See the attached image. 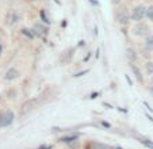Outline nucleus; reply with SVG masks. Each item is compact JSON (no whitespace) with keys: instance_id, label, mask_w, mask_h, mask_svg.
<instances>
[{"instance_id":"obj_1","label":"nucleus","mask_w":153,"mask_h":149,"mask_svg":"<svg viewBox=\"0 0 153 149\" xmlns=\"http://www.w3.org/2000/svg\"><path fill=\"white\" fill-rule=\"evenodd\" d=\"M146 15V7L142 6V4H140V6H137L136 8L133 10V12H131V19L136 20V22H140V20L144 19V16Z\"/></svg>"},{"instance_id":"obj_2","label":"nucleus","mask_w":153,"mask_h":149,"mask_svg":"<svg viewBox=\"0 0 153 149\" xmlns=\"http://www.w3.org/2000/svg\"><path fill=\"white\" fill-rule=\"evenodd\" d=\"M14 122V112L12 111H4L0 114V127H6L10 126Z\"/></svg>"},{"instance_id":"obj_3","label":"nucleus","mask_w":153,"mask_h":149,"mask_svg":"<svg viewBox=\"0 0 153 149\" xmlns=\"http://www.w3.org/2000/svg\"><path fill=\"white\" fill-rule=\"evenodd\" d=\"M35 104H37V101H35V99H30V101L25 102L23 106H22V110H20V114L22 115L29 114L30 111H33V110L35 109Z\"/></svg>"},{"instance_id":"obj_4","label":"nucleus","mask_w":153,"mask_h":149,"mask_svg":"<svg viewBox=\"0 0 153 149\" xmlns=\"http://www.w3.org/2000/svg\"><path fill=\"white\" fill-rule=\"evenodd\" d=\"M129 19H130V15H129V12H127L126 8H122L117 12V20H118V23L126 25V23L129 22Z\"/></svg>"},{"instance_id":"obj_5","label":"nucleus","mask_w":153,"mask_h":149,"mask_svg":"<svg viewBox=\"0 0 153 149\" xmlns=\"http://www.w3.org/2000/svg\"><path fill=\"white\" fill-rule=\"evenodd\" d=\"M133 31H134V34L138 35V37H144V35L149 34V27H148L145 23H138L133 29Z\"/></svg>"},{"instance_id":"obj_6","label":"nucleus","mask_w":153,"mask_h":149,"mask_svg":"<svg viewBox=\"0 0 153 149\" xmlns=\"http://www.w3.org/2000/svg\"><path fill=\"white\" fill-rule=\"evenodd\" d=\"M18 20H19V15H18L16 11H10L8 12V16H7V23H8L10 26H14L15 23H18Z\"/></svg>"},{"instance_id":"obj_7","label":"nucleus","mask_w":153,"mask_h":149,"mask_svg":"<svg viewBox=\"0 0 153 149\" xmlns=\"http://www.w3.org/2000/svg\"><path fill=\"white\" fill-rule=\"evenodd\" d=\"M18 76H19V72H18L15 68H10L8 71L6 72L4 79H6V80H14V79H16Z\"/></svg>"},{"instance_id":"obj_8","label":"nucleus","mask_w":153,"mask_h":149,"mask_svg":"<svg viewBox=\"0 0 153 149\" xmlns=\"http://www.w3.org/2000/svg\"><path fill=\"white\" fill-rule=\"evenodd\" d=\"M33 33H34V35L43 34V33H46V30H45L43 26H41V25H34V27H33Z\"/></svg>"},{"instance_id":"obj_9","label":"nucleus","mask_w":153,"mask_h":149,"mask_svg":"<svg viewBox=\"0 0 153 149\" xmlns=\"http://www.w3.org/2000/svg\"><path fill=\"white\" fill-rule=\"evenodd\" d=\"M62 142H67V144H71L72 141H77V134H72V136H65V137L61 138Z\"/></svg>"},{"instance_id":"obj_10","label":"nucleus","mask_w":153,"mask_h":149,"mask_svg":"<svg viewBox=\"0 0 153 149\" xmlns=\"http://www.w3.org/2000/svg\"><path fill=\"white\" fill-rule=\"evenodd\" d=\"M131 71L134 72V74H136L137 80H138L140 83H142V80H144V79H142V74H141V72H140V69L137 68L136 65H131Z\"/></svg>"},{"instance_id":"obj_11","label":"nucleus","mask_w":153,"mask_h":149,"mask_svg":"<svg viewBox=\"0 0 153 149\" xmlns=\"http://www.w3.org/2000/svg\"><path fill=\"white\" fill-rule=\"evenodd\" d=\"M145 46H146L148 50H153V35H149L146 38V42H145Z\"/></svg>"},{"instance_id":"obj_12","label":"nucleus","mask_w":153,"mask_h":149,"mask_svg":"<svg viewBox=\"0 0 153 149\" xmlns=\"http://www.w3.org/2000/svg\"><path fill=\"white\" fill-rule=\"evenodd\" d=\"M22 34L26 35V37H27V38H30V39H33V38L35 37L34 33H33L31 30H29V29H23V30H22Z\"/></svg>"},{"instance_id":"obj_13","label":"nucleus","mask_w":153,"mask_h":149,"mask_svg":"<svg viewBox=\"0 0 153 149\" xmlns=\"http://www.w3.org/2000/svg\"><path fill=\"white\" fill-rule=\"evenodd\" d=\"M145 16H148L153 22V6H150L149 8H146V15H145Z\"/></svg>"},{"instance_id":"obj_14","label":"nucleus","mask_w":153,"mask_h":149,"mask_svg":"<svg viewBox=\"0 0 153 149\" xmlns=\"http://www.w3.org/2000/svg\"><path fill=\"white\" fill-rule=\"evenodd\" d=\"M41 19H42L43 20V22H45V23H46V25H49V23H50V20H49V18H48V15L46 14H45V11H43V10H42V11H41Z\"/></svg>"},{"instance_id":"obj_15","label":"nucleus","mask_w":153,"mask_h":149,"mask_svg":"<svg viewBox=\"0 0 153 149\" xmlns=\"http://www.w3.org/2000/svg\"><path fill=\"white\" fill-rule=\"evenodd\" d=\"M146 72L149 74H153V63H152V61L146 63Z\"/></svg>"},{"instance_id":"obj_16","label":"nucleus","mask_w":153,"mask_h":149,"mask_svg":"<svg viewBox=\"0 0 153 149\" xmlns=\"http://www.w3.org/2000/svg\"><path fill=\"white\" fill-rule=\"evenodd\" d=\"M141 141V144H144L145 146H148V148H152L153 149V142L152 141H149V140H140Z\"/></svg>"},{"instance_id":"obj_17","label":"nucleus","mask_w":153,"mask_h":149,"mask_svg":"<svg viewBox=\"0 0 153 149\" xmlns=\"http://www.w3.org/2000/svg\"><path fill=\"white\" fill-rule=\"evenodd\" d=\"M94 149H110V148L103 145V144H94Z\"/></svg>"},{"instance_id":"obj_18","label":"nucleus","mask_w":153,"mask_h":149,"mask_svg":"<svg viewBox=\"0 0 153 149\" xmlns=\"http://www.w3.org/2000/svg\"><path fill=\"white\" fill-rule=\"evenodd\" d=\"M127 56H129V58H131V60H134V58H136V54H134V52L131 50V49H129V50H127Z\"/></svg>"},{"instance_id":"obj_19","label":"nucleus","mask_w":153,"mask_h":149,"mask_svg":"<svg viewBox=\"0 0 153 149\" xmlns=\"http://www.w3.org/2000/svg\"><path fill=\"white\" fill-rule=\"evenodd\" d=\"M85 73H88V71H81V72H79V73H76L75 76L76 77H80V76H83V74H85Z\"/></svg>"},{"instance_id":"obj_20","label":"nucleus","mask_w":153,"mask_h":149,"mask_svg":"<svg viewBox=\"0 0 153 149\" xmlns=\"http://www.w3.org/2000/svg\"><path fill=\"white\" fill-rule=\"evenodd\" d=\"M38 149H52V146L50 145H41Z\"/></svg>"},{"instance_id":"obj_21","label":"nucleus","mask_w":153,"mask_h":149,"mask_svg":"<svg viewBox=\"0 0 153 149\" xmlns=\"http://www.w3.org/2000/svg\"><path fill=\"white\" fill-rule=\"evenodd\" d=\"M88 1H90L91 4H94V6H98L99 4V1H95V0H88Z\"/></svg>"},{"instance_id":"obj_22","label":"nucleus","mask_w":153,"mask_h":149,"mask_svg":"<svg viewBox=\"0 0 153 149\" xmlns=\"http://www.w3.org/2000/svg\"><path fill=\"white\" fill-rule=\"evenodd\" d=\"M126 80H127V83H129V86H133V83H131V80H130V77L126 74Z\"/></svg>"},{"instance_id":"obj_23","label":"nucleus","mask_w":153,"mask_h":149,"mask_svg":"<svg viewBox=\"0 0 153 149\" xmlns=\"http://www.w3.org/2000/svg\"><path fill=\"white\" fill-rule=\"evenodd\" d=\"M121 1H122V0H113V3L115 4V6H117V4H119V3H121Z\"/></svg>"},{"instance_id":"obj_24","label":"nucleus","mask_w":153,"mask_h":149,"mask_svg":"<svg viewBox=\"0 0 153 149\" xmlns=\"http://www.w3.org/2000/svg\"><path fill=\"white\" fill-rule=\"evenodd\" d=\"M1 52H3V46H1V43H0V54H1Z\"/></svg>"},{"instance_id":"obj_25","label":"nucleus","mask_w":153,"mask_h":149,"mask_svg":"<svg viewBox=\"0 0 153 149\" xmlns=\"http://www.w3.org/2000/svg\"><path fill=\"white\" fill-rule=\"evenodd\" d=\"M114 149H122V148H119V146H115V148H114Z\"/></svg>"},{"instance_id":"obj_26","label":"nucleus","mask_w":153,"mask_h":149,"mask_svg":"<svg viewBox=\"0 0 153 149\" xmlns=\"http://www.w3.org/2000/svg\"><path fill=\"white\" fill-rule=\"evenodd\" d=\"M54 1H56V3H57V4H60V1H58V0H54Z\"/></svg>"},{"instance_id":"obj_27","label":"nucleus","mask_w":153,"mask_h":149,"mask_svg":"<svg viewBox=\"0 0 153 149\" xmlns=\"http://www.w3.org/2000/svg\"><path fill=\"white\" fill-rule=\"evenodd\" d=\"M150 92H152V94H153V87H152V88H150Z\"/></svg>"},{"instance_id":"obj_28","label":"nucleus","mask_w":153,"mask_h":149,"mask_svg":"<svg viewBox=\"0 0 153 149\" xmlns=\"http://www.w3.org/2000/svg\"><path fill=\"white\" fill-rule=\"evenodd\" d=\"M152 80H153V77H152Z\"/></svg>"}]
</instances>
